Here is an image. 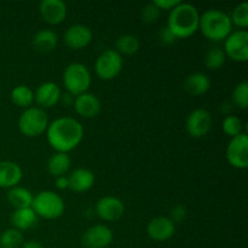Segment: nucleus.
Returning <instances> with one entry per match:
<instances>
[{"label": "nucleus", "instance_id": "obj_1", "mask_svg": "<svg viewBox=\"0 0 248 248\" xmlns=\"http://www.w3.org/2000/svg\"><path fill=\"white\" fill-rule=\"evenodd\" d=\"M46 137L48 144L56 152L68 154L81 143L84 138V127L77 119L61 116L48 124Z\"/></svg>", "mask_w": 248, "mask_h": 248}, {"label": "nucleus", "instance_id": "obj_2", "mask_svg": "<svg viewBox=\"0 0 248 248\" xmlns=\"http://www.w3.org/2000/svg\"><path fill=\"white\" fill-rule=\"evenodd\" d=\"M200 14L194 5L189 2H179L170 11L167 28L177 39H186L199 31Z\"/></svg>", "mask_w": 248, "mask_h": 248}, {"label": "nucleus", "instance_id": "obj_3", "mask_svg": "<svg viewBox=\"0 0 248 248\" xmlns=\"http://www.w3.org/2000/svg\"><path fill=\"white\" fill-rule=\"evenodd\" d=\"M199 29L211 41H224L232 31L230 16L222 10L211 9L200 16Z\"/></svg>", "mask_w": 248, "mask_h": 248}, {"label": "nucleus", "instance_id": "obj_4", "mask_svg": "<svg viewBox=\"0 0 248 248\" xmlns=\"http://www.w3.org/2000/svg\"><path fill=\"white\" fill-rule=\"evenodd\" d=\"M31 208L38 217L45 219H57L64 213L65 205L62 196L52 190H44L33 199Z\"/></svg>", "mask_w": 248, "mask_h": 248}, {"label": "nucleus", "instance_id": "obj_5", "mask_svg": "<svg viewBox=\"0 0 248 248\" xmlns=\"http://www.w3.org/2000/svg\"><path fill=\"white\" fill-rule=\"evenodd\" d=\"M63 84L70 96L86 93L91 86V73L82 63H70L63 72Z\"/></svg>", "mask_w": 248, "mask_h": 248}, {"label": "nucleus", "instance_id": "obj_6", "mask_svg": "<svg viewBox=\"0 0 248 248\" xmlns=\"http://www.w3.org/2000/svg\"><path fill=\"white\" fill-rule=\"evenodd\" d=\"M47 114L43 108L29 107L18 119V128L26 137H38L46 132L48 126Z\"/></svg>", "mask_w": 248, "mask_h": 248}, {"label": "nucleus", "instance_id": "obj_7", "mask_svg": "<svg viewBox=\"0 0 248 248\" xmlns=\"http://www.w3.org/2000/svg\"><path fill=\"white\" fill-rule=\"evenodd\" d=\"M124 61L116 50H106L97 58L94 70L99 79L109 81L118 77L123 70Z\"/></svg>", "mask_w": 248, "mask_h": 248}, {"label": "nucleus", "instance_id": "obj_8", "mask_svg": "<svg viewBox=\"0 0 248 248\" xmlns=\"http://www.w3.org/2000/svg\"><path fill=\"white\" fill-rule=\"evenodd\" d=\"M224 53L235 62L248 61V33L245 29L232 31L224 40Z\"/></svg>", "mask_w": 248, "mask_h": 248}, {"label": "nucleus", "instance_id": "obj_9", "mask_svg": "<svg viewBox=\"0 0 248 248\" xmlns=\"http://www.w3.org/2000/svg\"><path fill=\"white\" fill-rule=\"evenodd\" d=\"M228 162L237 170H245L248 166V136L245 132L232 138L225 150Z\"/></svg>", "mask_w": 248, "mask_h": 248}, {"label": "nucleus", "instance_id": "obj_10", "mask_svg": "<svg viewBox=\"0 0 248 248\" xmlns=\"http://www.w3.org/2000/svg\"><path fill=\"white\" fill-rule=\"evenodd\" d=\"M212 127V115L207 109H194L186 118V128L193 138H201L207 135Z\"/></svg>", "mask_w": 248, "mask_h": 248}, {"label": "nucleus", "instance_id": "obj_11", "mask_svg": "<svg viewBox=\"0 0 248 248\" xmlns=\"http://www.w3.org/2000/svg\"><path fill=\"white\" fill-rule=\"evenodd\" d=\"M96 213L106 222H115L124 216L125 206L123 201L115 196H104L97 201Z\"/></svg>", "mask_w": 248, "mask_h": 248}, {"label": "nucleus", "instance_id": "obj_12", "mask_svg": "<svg viewBox=\"0 0 248 248\" xmlns=\"http://www.w3.org/2000/svg\"><path fill=\"white\" fill-rule=\"evenodd\" d=\"M114 235L110 228L97 224L89 228L82 236V245L86 248H106L113 242Z\"/></svg>", "mask_w": 248, "mask_h": 248}, {"label": "nucleus", "instance_id": "obj_13", "mask_svg": "<svg viewBox=\"0 0 248 248\" xmlns=\"http://www.w3.org/2000/svg\"><path fill=\"white\" fill-rule=\"evenodd\" d=\"M44 21L51 26L62 23L67 17V5L62 0H43L39 6Z\"/></svg>", "mask_w": 248, "mask_h": 248}, {"label": "nucleus", "instance_id": "obj_14", "mask_svg": "<svg viewBox=\"0 0 248 248\" xmlns=\"http://www.w3.org/2000/svg\"><path fill=\"white\" fill-rule=\"evenodd\" d=\"M176 232V225L169 217H155L148 223L147 234L154 241H167Z\"/></svg>", "mask_w": 248, "mask_h": 248}, {"label": "nucleus", "instance_id": "obj_15", "mask_svg": "<svg viewBox=\"0 0 248 248\" xmlns=\"http://www.w3.org/2000/svg\"><path fill=\"white\" fill-rule=\"evenodd\" d=\"M92 40V31L85 24H73L65 31L64 43L72 50H81Z\"/></svg>", "mask_w": 248, "mask_h": 248}, {"label": "nucleus", "instance_id": "obj_16", "mask_svg": "<svg viewBox=\"0 0 248 248\" xmlns=\"http://www.w3.org/2000/svg\"><path fill=\"white\" fill-rule=\"evenodd\" d=\"M61 98H62V92L60 86L52 81L44 82L34 92V101L43 108L55 107Z\"/></svg>", "mask_w": 248, "mask_h": 248}, {"label": "nucleus", "instance_id": "obj_17", "mask_svg": "<svg viewBox=\"0 0 248 248\" xmlns=\"http://www.w3.org/2000/svg\"><path fill=\"white\" fill-rule=\"evenodd\" d=\"M73 104H74L75 111L85 119L94 118L101 113L102 109V104L98 97L89 93V92L75 97Z\"/></svg>", "mask_w": 248, "mask_h": 248}, {"label": "nucleus", "instance_id": "obj_18", "mask_svg": "<svg viewBox=\"0 0 248 248\" xmlns=\"http://www.w3.org/2000/svg\"><path fill=\"white\" fill-rule=\"evenodd\" d=\"M23 172L21 166L14 161H0V188L12 189L18 186L22 181Z\"/></svg>", "mask_w": 248, "mask_h": 248}, {"label": "nucleus", "instance_id": "obj_19", "mask_svg": "<svg viewBox=\"0 0 248 248\" xmlns=\"http://www.w3.org/2000/svg\"><path fill=\"white\" fill-rule=\"evenodd\" d=\"M68 181L70 190L75 193H85L94 186L96 177L91 170L77 169L68 176Z\"/></svg>", "mask_w": 248, "mask_h": 248}, {"label": "nucleus", "instance_id": "obj_20", "mask_svg": "<svg viewBox=\"0 0 248 248\" xmlns=\"http://www.w3.org/2000/svg\"><path fill=\"white\" fill-rule=\"evenodd\" d=\"M210 78L203 73H194L184 80V90L191 96H202L210 90Z\"/></svg>", "mask_w": 248, "mask_h": 248}, {"label": "nucleus", "instance_id": "obj_21", "mask_svg": "<svg viewBox=\"0 0 248 248\" xmlns=\"http://www.w3.org/2000/svg\"><path fill=\"white\" fill-rule=\"evenodd\" d=\"M38 222V216L33 211V208H21V210H15L11 215V223L15 229L28 230L33 228Z\"/></svg>", "mask_w": 248, "mask_h": 248}, {"label": "nucleus", "instance_id": "obj_22", "mask_svg": "<svg viewBox=\"0 0 248 248\" xmlns=\"http://www.w3.org/2000/svg\"><path fill=\"white\" fill-rule=\"evenodd\" d=\"M58 43V36L51 29H41L34 35L33 46L39 52H51Z\"/></svg>", "mask_w": 248, "mask_h": 248}, {"label": "nucleus", "instance_id": "obj_23", "mask_svg": "<svg viewBox=\"0 0 248 248\" xmlns=\"http://www.w3.org/2000/svg\"><path fill=\"white\" fill-rule=\"evenodd\" d=\"M33 199V194L28 189L22 188V186H15V188L10 189L7 193V200L15 210L31 207Z\"/></svg>", "mask_w": 248, "mask_h": 248}, {"label": "nucleus", "instance_id": "obj_24", "mask_svg": "<svg viewBox=\"0 0 248 248\" xmlns=\"http://www.w3.org/2000/svg\"><path fill=\"white\" fill-rule=\"evenodd\" d=\"M70 165H72V160H70L69 155L65 153H56L48 159L47 171L51 176L57 178V177L67 174L70 169Z\"/></svg>", "mask_w": 248, "mask_h": 248}, {"label": "nucleus", "instance_id": "obj_25", "mask_svg": "<svg viewBox=\"0 0 248 248\" xmlns=\"http://www.w3.org/2000/svg\"><path fill=\"white\" fill-rule=\"evenodd\" d=\"M11 101L21 108H29L34 102V91L26 85H18L11 91Z\"/></svg>", "mask_w": 248, "mask_h": 248}, {"label": "nucleus", "instance_id": "obj_26", "mask_svg": "<svg viewBox=\"0 0 248 248\" xmlns=\"http://www.w3.org/2000/svg\"><path fill=\"white\" fill-rule=\"evenodd\" d=\"M140 43L138 40L137 36L132 35V34H125L121 35L120 38L116 40V51L120 55H135L140 50Z\"/></svg>", "mask_w": 248, "mask_h": 248}, {"label": "nucleus", "instance_id": "obj_27", "mask_svg": "<svg viewBox=\"0 0 248 248\" xmlns=\"http://www.w3.org/2000/svg\"><path fill=\"white\" fill-rule=\"evenodd\" d=\"M23 244V234L15 228L5 230L0 235V248H21Z\"/></svg>", "mask_w": 248, "mask_h": 248}, {"label": "nucleus", "instance_id": "obj_28", "mask_svg": "<svg viewBox=\"0 0 248 248\" xmlns=\"http://www.w3.org/2000/svg\"><path fill=\"white\" fill-rule=\"evenodd\" d=\"M227 56H225L224 51L219 47H213L207 51L205 56V64L208 69L217 70L224 65Z\"/></svg>", "mask_w": 248, "mask_h": 248}, {"label": "nucleus", "instance_id": "obj_29", "mask_svg": "<svg viewBox=\"0 0 248 248\" xmlns=\"http://www.w3.org/2000/svg\"><path fill=\"white\" fill-rule=\"evenodd\" d=\"M230 19H232V26H236L246 31L248 27V4L246 1L239 4L232 10Z\"/></svg>", "mask_w": 248, "mask_h": 248}, {"label": "nucleus", "instance_id": "obj_30", "mask_svg": "<svg viewBox=\"0 0 248 248\" xmlns=\"http://www.w3.org/2000/svg\"><path fill=\"white\" fill-rule=\"evenodd\" d=\"M242 127H244V125H242L241 119H239L235 115L225 116L222 123L223 132L232 138L236 137L240 133H242Z\"/></svg>", "mask_w": 248, "mask_h": 248}, {"label": "nucleus", "instance_id": "obj_31", "mask_svg": "<svg viewBox=\"0 0 248 248\" xmlns=\"http://www.w3.org/2000/svg\"><path fill=\"white\" fill-rule=\"evenodd\" d=\"M232 99L236 107L242 110H246L248 107V82L242 81L235 86L232 91Z\"/></svg>", "mask_w": 248, "mask_h": 248}, {"label": "nucleus", "instance_id": "obj_32", "mask_svg": "<svg viewBox=\"0 0 248 248\" xmlns=\"http://www.w3.org/2000/svg\"><path fill=\"white\" fill-rule=\"evenodd\" d=\"M160 12L161 11H160L153 2H150V4H147L142 9V11H140V18H142V21L144 22V23H154V22H156L157 18H159Z\"/></svg>", "mask_w": 248, "mask_h": 248}, {"label": "nucleus", "instance_id": "obj_33", "mask_svg": "<svg viewBox=\"0 0 248 248\" xmlns=\"http://www.w3.org/2000/svg\"><path fill=\"white\" fill-rule=\"evenodd\" d=\"M159 39L164 45H172V44L176 43L177 38L172 34V31H170L167 27H164L161 31H159Z\"/></svg>", "mask_w": 248, "mask_h": 248}, {"label": "nucleus", "instance_id": "obj_34", "mask_svg": "<svg viewBox=\"0 0 248 248\" xmlns=\"http://www.w3.org/2000/svg\"><path fill=\"white\" fill-rule=\"evenodd\" d=\"M186 208L183 205H178L171 211V217L170 219L173 223L176 222H182V220L186 219Z\"/></svg>", "mask_w": 248, "mask_h": 248}, {"label": "nucleus", "instance_id": "obj_35", "mask_svg": "<svg viewBox=\"0 0 248 248\" xmlns=\"http://www.w3.org/2000/svg\"><path fill=\"white\" fill-rule=\"evenodd\" d=\"M179 2H181L179 0H155V1H153V4H154L160 11H161V10H170V11H171V10L174 9Z\"/></svg>", "mask_w": 248, "mask_h": 248}, {"label": "nucleus", "instance_id": "obj_36", "mask_svg": "<svg viewBox=\"0 0 248 248\" xmlns=\"http://www.w3.org/2000/svg\"><path fill=\"white\" fill-rule=\"evenodd\" d=\"M56 188L60 190H64V189H69V181H68L67 176H61L56 178Z\"/></svg>", "mask_w": 248, "mask_h": 248}, {"label": "nucleus", "instance_id": "obj_37", "mask_svg": "<svg viewBox=\"0 0 248 248\" xmlns=\"http://www.w3.org/2000/svg\"><path fill=\"white\" fill-rule=\"evenodd\" d=\"M21 248H45V247L36 241H27L22 245Z\"/></svg>", "mask_w": 248, "mask_h": 248}]
</instances>
